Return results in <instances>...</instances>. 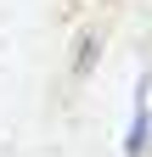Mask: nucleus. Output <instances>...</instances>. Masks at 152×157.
<instances>
[{
  "instance_id": "1",
  "label": "nucleus",
  "mask_w": 152,
  "mask_h": 157,
  "mask_svg": "<svg viewBox=\"0 0 152 157\" xmlns=\"http://www.w3.org/2000/svg\"><path fill=\"white\" fill-rule=\"evenodd\" d=\"M152 146V107H146V78L135 84V112H130V135H124V157H146Z\"/></svg>"
},
{
  "instance_id": "2",
  "label": "nucleus",
  "mask_w": 152,
  "mask_h": 157,
  "mask_svg": "<svg viewBox=\"0 0 152 157\" xmlns=\"http://www.w3.org/2000/svg\"><path fill=\"white\" fill-rule=\"evenodd\" d=\"M96 56H102V34H85V39H79V51H73V78H90Z\"/></svg>"
}]
</instances>
